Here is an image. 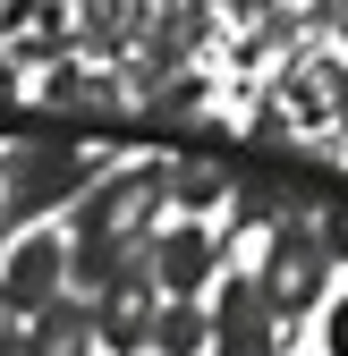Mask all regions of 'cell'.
I'll list each match as a JSON object with an SVG mask.
<instances>
[{
	"label": "cell",
	"instance_id": "obj_3",
	"mask_svg": "<svg viewBox=\"0 0 348 356\" xmlns=\"http://www.w3.org/2000/svg\"><path fill=\"white\" fill-rule=\"evenodd\" d=\"M204 356H289V323L264 305L238 263L212 280V305H204Z\"/></svg>",
	"mask_w": 348,
	"mask_h": 356
},
{
	"label": "cell",
	"instance_id": "obj_9",
	"mask_svg": "<svg viewBox=\"0 0 348 356\" xmlns=\"http://www.w3.org/2000/svg\"><path fill=\"white\" fill-rule=\"evenodd\" d=\"M323 356H348V289L323 297Z\"/></svg>",
	"mask_w": 348,
	"mask_h": 356
},
{
	"label": "cell",
	"instance_id": "obj_1",
	"mask_svg": "<svg viewBox=\"0 0 348 356\" xmlns=\"http://www.w3.org/2000/svg\"><path fill=\"white\" fill-rule=\"evenodd\" d=\"M323 204V195H315ZM315 204H297V212H280V220H264V254L246 263V280L264 289V305L297 331V323H315L323 314V297H331V246H323V229H315Z\"/></svg>",
	"mask_w": 348,
	"mask_h": 356
},
{
	"label": "cell",
	"instance_id": "obj_8",
	"mask_svg": "<svg viewBox=\"0 0 348 356\" xmlns=\"http://www.w3.org/2000/svg\"><path fill=\"white\" fill-rule=\"evenodd\" d=\"M145 348H153V356H204V297H161Z\"/></svg>",
	"mask_w": 348,
	"mask_h": 356
},
{
	"label": "cell",
	"instance_id": "obj_6",
	"mask_svg": "<svg viewBox=\"0 0 348 356\" xmlns=\"http://www.w3.org/2000/svg\"><path fill=\"white\" fill-rule=\"evenodd\" d=\"M153 305H161V289H153V263H145V246H136L94 297H85V314H94V348H111V356H145V339H153Z\"/></svg>",
	"mask_w": 348,
	"mask_h": 356
},
{
	"label": "cell",
	"instance_id": "obj_10",
	"mask_svg": "<svg viewBox=\"0 0 348 356\" xmlns=\"http://www.w3.org/2000/svg\"><path fill=\"white\" fill-rule=\"evenodd\" d=\"M0 356H26V323H9V314H0Z\"/></svg>",
	"mask_w": 348,
	"mask_h": 356
},
{
	"label": "cell",
	"instance_id": "obj_5",
	"mask_svg": "<svg viewBox=\"0 0 348 356\" xmlns=\"http://www.w3.org/2000/svg\"><path fill=\"white\" fill-rule=\"evenodd\" d=\"M52 297H68V238L52 220H34L0 246V314L9 323H34Z\"/></svg>",
	"mask_w": 348,
	"mask_h": 356
},
{
	"label": "cell",
	"instance_id": "obj_4",
	"mask_svg": "<svg viewBox=\"0 0 348 356\" xmlns=\"http://www.w3.org/2000/svg\"><path fill=\"white\" fill-rule=\"evenodd\" d=\"M230 229H221V220H161V229L145 238V263H153V289L161 297H204L212 280H221L230 272Z\"/></svg>",
	"mask_w": 348,
	"mask_h": 356
},
{
	"label": "cell",
	"instance_id": "obj_7",
	"mask_svg": "<svg viewBox=\"0 0 348 356\" xmlns=\"http://www.w3.org/2000/svg\"><path fill=\"white\" fill-rule=\"evenodd\" d=\"M26 356H94V314L85 297H52L42 314L26 323Z\"/></svg>",
	"mask_w": 348,
	"mask_h": 356
},
{
	"label": "cell",
	"instance_id": "obj_2",
	"mask_svg": "<svg viewBox=\"0 0 348 356\" xmlns=\"http://www.w3.org/2000/svg\"><path fill=\"white\" fill-rule=\"evenodd\" d=\"M111 170V153H94V145H9L0 153V229H34V220H52V212H68L94 178Z\"/></svg>",
	"mask_w": 348,
	"mask_h": 356
}]
</instances>
